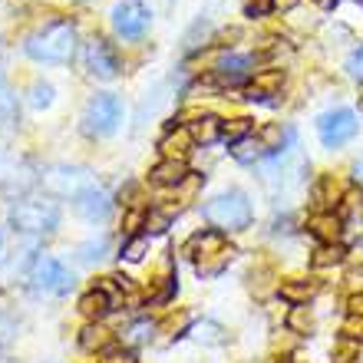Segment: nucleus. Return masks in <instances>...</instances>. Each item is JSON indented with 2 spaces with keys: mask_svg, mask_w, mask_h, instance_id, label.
Instances as JSON below:
<instances>
[{
  "mask_svg": "<svg viewBox=\"0 0 363 363\" xmlns=\"http://www.w3.org/2000/svg\"><path fill=\"white\" fill-rule=\"evenodd\" d=\"M347 258V248L344 245H320L314 255V264L317 268H330V264H340Z\"/></svg>",
  "mask_w": 363,
  "mask_h": 363,
  "instance_id": "5701e85b",
  "label": "nucleus"
},
{
  "mask_svg": "<svg viewBox=\"0 0 363 363\" xmlns=\"http://www.w3.org/2000/svg\"><path fill=\"white\" fill-rule=\"evenodd\" d=\"M287 327L294 330V334H307L311 327H314V317L307 311V304H297L291 307V314H287Z\"/></svg>",
  "mask_w": 363,
  "mask_h": 363,
  "instance_id": "b1692460",
  "label": "nucleus"
},
{
  "mask_svg": "<svg viewBox=\"0 0 363 363\" xmlns=\"http://www.w3.org/2000/svg\"><path fill=\"white\" fill-rule=\"evenodd\" d=\"M145 248H149V238H145V235H133V238L125 241L123 258H125V261H143Z\"/></svg>",
  "mask_w": 363,
  "mask_h": 363,
  "instance_id": "cd10ccee",
  "label": "nucleus"
},
{
  "mask_svg": "<svg viewBox=\"0 0 363 363\" xmlns=\"http://www.w3.org/2000/svg\"><path fill=\"white\" fill-rule=\"evenodd\" d=\"M287 129L281 123H264L258 129V133H255V139H258L261 145H264V149H268V152H277V149H281V145H284V139H287Z\"/></svg>",
  "mask_w": 363,
  "mask_h": 363,
  "instance_id": "6ab92c4d",
  "label": "nucleus"
},
{
  "mask_svg": "<svg viewBox=\"0 0 363 363\" xmlns=\"http://www.w3.org/2000/svg\"><path fill=\"white\" fill-rule=\"evenodd\" d=\"M0 255H4V235H0Z\"/></svg>",
  "mask_w": 363,
  "mask_h": 363,
  "instance_id": "ea45409f",
  "label": "nucleus"
},
{
  "mask_svg": "<svg viewBox=\"0 0 363 363\" xmlns=\"http://www.w3.org/2000/svg\"><path fill=\"white\" fill-rule=\"evenodd\" d=\"M77 208L86 221H106L109 211H113V201H109V195H106L103 189L93 185V189H86L83 195H77Z\"/></svg>",
  "mask_w": 363,
  "mask_h": 363,
  "instance_id": "f8f14e48",
  "label": "nucleus"
},
{
  "mask_svg": "<svg viewBox=\"0 0 363 363\" xmlns=\"http://www.w3.org/2000/svg\"><path fill=\"white\" fill-rule=\"evenodd\" d=\"M314 4H317L320 10H334V7H337V0H314Z\"/></svg>",
  "mask_w": 363,
  "mask_h": 363,
  "instance_id": "58836bf2",
  "label": "nucleus"
},
{
  "mask_svg": "<svg viewBox=\"0 0 363 363\" xmlns=\"http://www.w3.org/2000/svg\"><path fill=\"white\" fill-rule=\"evenodd\" d=\"M189 320H191V317H189V314L169 317V320H165V324H162V334H169V337H179V334H182V330H185V327H189Z\"/></svg>",
  "mask_w": 363,
  "mask_h": 363,
  "instance_id": "2f4dec72",
  "label": "nucleus"
},
{
  "mask_svg": "<svg viewBox=\"0 0 363 363\" xmlns=\"http://www.w3.org/2000/svg\"><path fill=\"white\" fill-rule=\"evenodd\" d=\"M344 337H347V340H363V317L360 314H350V317H347Z\"/></svg>",
  "mask_w": 363,
  "mask_h": 363,
  "instance_id": "c756f323",
  "label": "nucleus"
},
{
  "mask_svg": "<svg viewBox=\"0 0 363 363\" xmlns=\"http://www.w3.org/2000/svg\"><path fill=\"white\" fill-rule=\"evenodd\" d=\"M149 20H152V13H149V7L139 4V0H123V4L113 7V27H116V33L125 40L143 37L145 30H149Z\"/></svg>",
  "mask_w": 363,
  "mask_h": 363,
  "instance_id": "0eeeda50",
  "label": "nucleus"
},
{
  "mask_svg": "<svg viewBox=\"0 0 363 363\" xmlns=\"http://www.w3.org/2000/svg\"><path fill=\"white\" fill-rule=\"evenodd\" d=\"M354 179L363 185V155H360V159H357V162H354Z\"/></svg>",
  "mask_w": 363,
  "mask_h": 363,
  "instance_id": "e433bc0d",
  "label": "nucleus"
},
{
  "mask_svg": "<svg viewBox=\"0 0 363 363\" xmlns=\"http://www.w3.org/2000/svg\"><path fill=\"white\" fill-rule=\"evenodd\" d=\"M27 53L40 63H67L77 53V30L73 23H50L27 40Z\"/></svg>",
  "mask_w": 363,
  "mask_h": 363,
  "instance_id": "f257e3e1",
  "label": "nucleus"
},
{
  "mask_svg": "<svg viewBox=\"0 0 363 363\" xmlns=\"http://www.w3.org/2000/svg\"><path fill=\"white\" fill-rule=\"evenodd\" d=\"M248 135H251V119L248 116H238V119H231V123L221 125V139H225L228 145L241 143V139H248Z\"/></svg>",
  "mask_w": 363,
  "mask_h": 363,
  "instance_id": "412c9836",
  "label": "nucleus"
},
{
  "mask_svg": "<svg viewBox=\"0 0 363 363\" xmlns=\"http://www.w3.org/2000/svg\"><path fill=\"white\" fill-rule=\"evenodd\" d=\"M221 125H225V119H218V116H199V119L189 125V133L195 143L208 145V143H215V139H221Z\"/></svg>",
  "mask_w": 363,
  "mask_h": 363,
  "instance_id": "dca6fc26",
  "label": "nucleus"
},
{
  "mask_svg": "<svg viewBox=\"0 0 363 363\" xmlns=\"http://www.w3.org/2000/svg\"><path fill=\"white\" fill-rule=\"evenodd\" d=\"M109 340H113V334H109L106 327H99V324L86 327V330L79 334V347H83V350H103Z\"/></svg>",
  "mask_w": 363,
  "mask_h": 363,
  "instance_id": "4be33fe9",
  "label": "nucleus"
},
{
  "mask_svg": "<svg viewBox=\"0 0 363 363\" xmlns=\"http://www.w3.org/2000/svg\"><path fill=\"white\" fill-rule=\"evenodd\" d=\"M277 294H281V301H287V304L297 307V304H307V301L317 294V284L314 281H284Z\"/></svg>",
  "mask_w": 363,
  "mask_h": 363,
  "instance_id": "f3484780",
  "label": "nucleus"
},
{
  "mask_svg": "<svg viewBox=\"0 0 363 363\" xmlns=\"http://www.w3.org/2000/svg\"><path fill=\"white\" fill-rule=\"evenodd\" d=\"M307 231H311L320 245H340L344 218L334 215V211H317V215H311V221H307Z\"/></svg>",
  "mask_w": 363,
  "mask_h": 363,
  "instance_id": "9b49d317",
  "label": "nucleus"
},
{
  "mask_svg": "<svg viewBox=\"0 0 363 363\" xmlns=\"http://www.w3.org/2000/svg\"><path fill=\"white\" fill-rule=\"evenodd\" d=\"M30 281H33V287L43 291V294H67L69 287H73V274H69L57 258H47V255L37 258Z\"/></svg>",
  "mask_w": 363,
  "mask_h": 363,
  "instance_id": "6e6552de",
  "label": "nucleus"
},
{
  "mask_svg": "<svg viewBox=\"0 0 363 363\" xmlns=\"http://www.w3.org/2000/svg\"><path fill=\"white\" fill-rule=\"evenodd\" d=\"M189 175V165L182 162V159H162L159 165H152V172H149V179L155 182V185H165V189H175L182 179Z\"/></svg>",
  "mask_w": 363,
  "mask_h": 363,
  "instance_id": "4468645a",
  "label": "nucleus"
},
{
  "mask_svg": "<svg viewBox=\"0 0 363 363\" xmlns=\"http://www.w3.org/2000/svg\"><path fill=\"white\" fill-rule=\"evenodd\" d=\"M103 363H135V354L133 350H113V354H106Z\"/></svg>",
  "mask_w": 363,
  "mask_h": 363,
  "instance_id": "f704fd0d",
  "label": "nucleus"
},
{
  "mask_svg": "<svg viewBox=\"0 0 363 363\" xmlns=\"http://www.w3.org/2000/svg\"><path fill=\"white\" fill-rule=\"evenodd\" d=\"M191 145H195V139H191L189 125H175L172 133L159 143V149H162V159H182V162H185V155L191 152Z\"/></svg>",
  "mask_w": 363,
  "mask_h": 363,
  "instance_id": "ddd939ff",
  "label": "nucleus"
},
{
  "mask_svg": "<svg viewBox=\"0 0 363 363\" xmlns=\"http://www.w3.org/2000/svg\"><path fill=\"white\" fill-rule=\"evenodd\" d=\"M251 67H255V57H238V53H228L215 63V79L221 86H241L251 79Z\"/></svg>",
  "mask_w": 363,
  "mask_h": 363,
  "instance_id": "9d476101",
  "label": "nucleus"
},
{
  "mask_svg": "<svg viewBox=\"0 0 363 363\" xmlns=\"http://www.w3.org/2000/svg\"><path fill=\"white\" fill-rule=\"evenodd\" d=\"M109 307H113V301H109V294H106L103 287H93L89 294L79 297V314L83 317H103Z\"/></svg>",
  "mask_w": 363,
  "mask_h": 363,
  "instance_id": "a211bd4d",
  "label": "nucleus"
},
{
  "mask_svg": "<svg viewBox=\"0 0 363 363\" xmlns=\"http://www.w3.org/2000/svg\"><path fill=\"white\" fill-rule=\"evenodd\" d=\"M145 334H149V324H135L133 327V337H135V340H143Z\"/></svg>",
  "mask_w": 363,
  "mask_h": 363,
  "instance_id": "c9c22d12",
  "label": "nucleus"
},
{
  "mask_svg": "<svg viewBox=\"0 0 363 363\" xmlns=\"http://www.w3.org/2000/svg\"><path fill=\"white\" fill-rule=\"evenodd\" d=\"M297 0H274V10H291Z\"/></svg>",
  "mask_w": 363,
  "mask_h": 363,
  "instance_id": "4c0bfd02",
  "label": "nucleus"
},
{
  "mask_svg": "<svg viewBox=\"0 0 363 363\" xmlns=\"http://www.w3.org/2000/svg\"><path fill=\"white\" fill-rule=\"evenodd\" d=\"M334 199H340V185L334 182V175H324V179L314 185V201H320V205H330Z\"/></svg>",
  "mask_w": 363,
  "mask_h": 363,
  "instance_id": "a878e982",
  "label": "nucleus"
},
{
  "mask_svg": "<svg viewBox=\"0 0 363 363\" xmlns=\"http://www.w3.org/2000/svg\"><path fill=\"white\" fill-rule=\"evenodd\" d=\"M347 73H350L357 83H363V47L354 50V53L347 57Z\"/></svg>",
  "mask_w": 363,
  "mask_h": 363,
  "instance_id": "7c9ffc66",
  "label": "nucleus"
},
{
  "mask_svg": "<svg viewBox=\"0 0 363 363\" xmlns=\"http://www.w3.org/2000/svg\"><path fill=\"white\" fill-rule=\"evenodd\" d=\"M185 255L195 258V271H199L201 277H211V274H221V271L228 268L235 248L225 245L221 231H199V235H191L189 238Z\"/></svg>",
  "mask_w": 363,
  "mask_h": 363,
  "instance_id": "f03ea898",
  "label": "nucleus"
},
{
  "mask_svg": "<svg viewBox=\"0 0 363 363\" xmlns=\"http://www.w3.org/2000/svg\"><path fill=\"white\" fill-rule=\"evenodd\" d=\"M231 155H235L238 162H258L261 155H268V149H264L258 139H241V143L231 145Z\"/></svg>",
  "mask_w": 363,
  "mask_h": 363,
  "instance_id": "aec40b11",
  "label": "nucleus"
},
{
  "mask_svg": "<svg viewBox=\"0 0 363 363\" xmlns=\"http://www.w3.org/2000/svg\"><path fill=\"white\" fill-rule=\"evenodd\" d=\"M317 129H320V143H324L327 149H337V145H344L354 139L360 123H357L354 109H330V113L320 116Z\"/></svg>",
  "mask_w": 363,
  "mask_h": 363,
  "instance_id": "423d86ee",
  "label": "nucleus"
},
{
  "mask_svg": "<svg viewBox=\"0 0 363 363\" xmlns=\"http://www.w3.org/2000/svg\"><path fill=\"white\" fill-rule=\"evenodd\" d=\"M221 334H225V330H221L215 320H201V324L191 327V337H195V340H201V344H221V340H225Z\"/></svg>",
  "mask_w": 363,
  "mask_h": 363,
  "instance_id": "393cba45",
  "label": "nucleus"
},
{
  "mask_svg": "<svg viewBox=\"0 0 363 363\" xmlns=\"http://www.w3.org/2000/svg\"><path fill=\"white\" fill-rule=\"evenodd\" d=\"M274 10V0H251L248 4V17H264Z\"/></svg>",
  "mask_w": 363,
  "mask_h": 363,
  "instance_id": "473e14b6",
  "label": "nucleus"
},
{
  "mask_svg": "<svg viewBox=\"0 0 363 363\" xmlns=\"http://www.w3.org/2000/svg\"><path fill=\"white\" fill-rule=\"evenodd\" d=\"M13 113V96H10V89L0 83V116H10Z\"/></svg>",
  "mask_w": 363,
  "mask_h": 363,
  "instance_id": "72a5a7b5",
  "label": "nucleus"
},
{
  "mask_svg": "<svg viewBox=\"0 0 363 363\" xmlns=\"http://www.w3.org/2000/svg\"><path fill=\"white\" fill-rule=\"evenodd\" d=\"M10 221L17 231H27V235H47V231L57 228L60 221V208L53 201H40V199H27V201H17L13 211H10Z\"/></svg>",
  "mask_w": 363,
  "mask_h": 363,
  "instance_id": "20e7f679",
  "label": "nucleus"
},
{
  "mask_svg": "<svg viewBox=\"0 0 363 363\" xmlns=\"http://www.w3.org/2000/svg\"><path fill=\"white\" fill-rule=\"evenodd\" d=\"M123 123V103H119V96L113 93H99L89 99L86 113H83V133L86 135H96V139H103V135H113Z\"/></svg>",
  "mask_w": 363,
  "mask_h": 363,
  "instance_id": "39448f33",
  "label": "nucleus"
},
{
  "mask_svg": "<svg viewBox=\"0 0 363 363\" xmlns=\"http://www.w3.org/2000/svg\"><path fill=\"white\" fill-rule=\"evenodd\" d=\"M30 103L37 106V109L53 106V86H50V83H33V89H30Z\"/></svg>",
  "mask_w": 363,
  "mask_h": 363,
  "instance_id": "c85d7f7f",
  "label": "nucleus"
},
{
  "mask_svg": "<svg viewBox=\"0 0 363 363\" xmlns=\"http://www.w3.org/2000/svg\"><path fill=\"white\" fill-rule=\"evenodd\" d=\"M284 363H287V360H284Z\"/></svg>",
  "mask_w": 363,
  "mask_h": 363,
  "instance_id": "a19ab883",
  "label": "nucleus"
},
{
  "mask_svg": "<svg viewBox=\"0 0 363 363\" xmlns=\"http://www.w3.org/2000/svg\"><path fill=\"white\" fill-rule=\"evenodd\" d=\"M284 86V69H258L255 79H251V99H261V96H274L277 89Z\"/></svg>",
  "mask_w": 363,
  "mask_h": 363,
  "instance_id": "2eb2a0df",
  "label": "nucleus"
},
{
  "mask_svg": "<svg viewBox=\"0 0 363 363\" xmlns=\"http://www.w3.org/2000/svg\"><path fill=\"white\" fill-rule=\"evenodd\" d=\"M86 69L96 79H113V77H119L123 60H119V53H116V47L109 40L93 37L86 43Z\"/></svg>",
  "mask_w": 363,
  "mask_h": 363,
  "instance_id": "1a4fd4ad",
  "label": "nucleus"
},
{
  "mask_svg": "<svg viewBox=\"0 0 363 363\" xmlns=\"http://www.w3.org/2000/svg\"><path fill=\"white\" fill-rule=\"evenodd\" d=\"M344 291L350 297H360L363 294V264H354V268H347L344 274Z\"/></svg>",
  "mask_w": 363,
  "mask_h": 363,
  "instance_id": "bb28decb",
  "label": "nucleus"
},
{
  "mask_svg": "<svg viewBox=\"0 0 363 363\" xmlns=\"http://www.w3.org/2000/svg\"><path fill=\"white\" fill-rule=\"evenodd\" d=\"M201 215L218 231H241L251 225V201L245 191H221L201 208Z\"/></svg>",
  "mask_w": 363,
  "mask_h": 363,
  "instance_id": "7ed1b4c3",
  "label": "nucleus"
}]
</instances>
